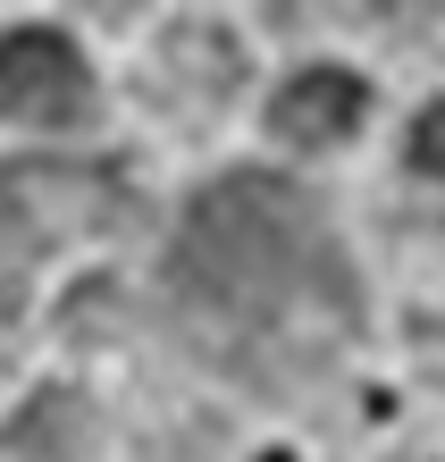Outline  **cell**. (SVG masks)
Masks as SVG:
<instances>
[{
    "label": "cell",
    "mask_w": 445,
    "mask_h": 462,
    "mask_svg": "<svg viewBox=\"0 0 445 462\" xmlns=\"http://www.w3.org/2000/svg\"><path fill=\"white\" fill-rule=\"evenodd\" d=\"M76 9H93V17H126L134 0H76Z\"/></svg>",
    "instance_id": "7"
},
{
    "label": "cell",
    "mask_w": 445,
    "mask_h": 462,
    "mask_svg": "<svg viewBox=\"0 0 445 462\" xmlns=\"http://www.w3.org/2000/svg\"><path fill=\"white\" fill-rule=\"evenodd\" d=\"M0 110L25 126H85L93 118V68L76 60L68 34H0Z\"/></svg>",
    "instance_id": "3"
},
{
    "label": "cell",
    "mask_w": 445,
    "mask_h": 462,
    "mask_svg": "<svg viewBox=\"0 0 445 462\" xmlns=\"http://www.w3.org/2000/svg\"><path fill=\"white\" fill-rule=\"evenodd\" d=\"M169 286L185 294L193 328L218 345H261V337L320 345L328 328L353 319V278L320 210L286 177H261V169L193 194L169 244Z\"/></svg>",
    "instance_id": "1"
},
{
    "label": "cell",
    "mask_w": 445,
    "mask_h": 462,
    "mask_svg": "<svg viewBox=\"0 0 445 462\" xmlns=\"http://www.w3.org/2000/svg\"><path fill=\"white\" fill-rule=\"evenodd\" d=\"M361 76L353 68H302V76H286L277 85V101H269V126L286 134V143H345V134L361 126Z\"/></svg>",
    "instance_id": "4"
},
{
    "label": "cell",
    "mask_w": 445,
    "mask_h": 462,
    "mask_svg": "<svg viewBox=\"0 0 445 462\" xmlns=\"http://www.w3.org/2000/svg\"><path fill=\"white\" fill-rule=\"evenodd\" d=\"M126 219V185L85 160H9L0 169V253H42V244L93 236Z\"/></svg>",
    "instance_id": "2"
},
{
    "label": "cell",
    "mask_w": 445,
    "mask_h": 462,
    "mask_svg": "<svg viewBox=\"0 0 445 462\" xmlns=\"http://www.w3.org/2000/svg\"><path fill=\"white\" fill-rule=\"evenodd\" d=\"M412 160H421V177L445 185V101H437V110H421V126H412Z\"/></svg>",
    "instance_id": "6"
},
{
    "label": "cell",
    "mask_w": 445,
    "mask_h": 462,
    "mask_svg": "<svg viewBox=\"0 0 445 462\" xmlns=\"http://www.w3.org/2000/svg\"><path fill=\"white\" fill-rule=\"evenodd\" d=\"M261 462H286V454H261Z\"/></svg>",
    "instance_id": "8"
},
{
    "label": "cell",
    "mask_w": 445,
    "mask_h": 462,
    "mask_svg": "<svg viewBox=\"0 0 445 462\" xmlns=\"http://www.w3.org/2000/svg\"><path fill=\"white\" fill-rule=\"evenodd\" d=\"M9 446H17L25 462H85V446H93L85 395H34V403H25V412H17Z\"/></svg>",
    "instance_id": "5"
}]
</instances>
